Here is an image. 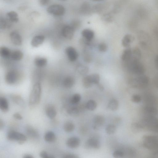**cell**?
I'll return each mask as SVG.
<instances>
[{
    "mask_svg": "<svg viewBox=\"0 0 158 158\" xmlns=\"http://www.w3.org/2000/svg\"><path fill=\"white\" fill-rule=\"evenodd\" d=\"M13 117L16 119L18 120H21L22 118V116L21 115L18 113H16L14 114Z\"/></svg>",
    "mask_w": 158,
    "mask_h": 158,
    "instance_id": "cell-45",
    "label": "cell"
},
{
    "mask_svg": "<svg viewBox=\"0 0 158 158\" xmlns=\"http://www.w3.org/2000/svg\"><path fill=\"white\" fill-rule=\"evenodd\" d=\"M0 109L3 112H7L9 110V104L7 99L3 97L0 98Z\"/></svg>",
    "mask_w": 158,
    "mask_h": 158,
    "instance_id": "cell-22",
    "label": "cell"
},
{
    "mask_svg": "<svg viewBox=\"0 0 158 158\" xmlns=\"http://www.w3.org/2000/svg\"><path fill=\"white\" fill-rule=\"evenodd\" d=\"M75 83L74 78L70 76L65 77L63 81V85L64 87L67 88H70L72 87Z\"/></svg>",
    "mask_w": 158,
    "mask_h": 158,
    "instance_id": "cell-20",
    "label": "cell"
},
{
    "mask_svg": "<svg viewBox=\"0 0 158 158\" xmlns=\"http://www.w3.org/2000/svg\"><path fill=\"white\" fill-rule=\"evenodd\" d=\"M41 158H55L52 155H49L45 151H41L40 153Z\"/></svg>",
    "mask_w": 158,
    "mask_h": 158,
    "instance_id": "cell-41",
    "label": "cell"
},
{
    "mask_svg": "<svg viewBox=\"0 0 158 158\" xmlns=\"http://www.w3.org/2000/svg\"><path fill=\"white\" fill-rule=\"evenodd\" d=\"M26 131L27 134L32 138H37L39 136L38 131L31 127H27L26 128Z\"/></svg>",
    "mask_w": 158,
    "mask_h": 158,
    "instance_id": "cell-26",
    "label": "cell"
},
{
    "mask_svg": "<svg viewBox=\"0 0 158 158\" xmlns=\"http://www.w3.org/2000/svg\"><path fill=\"white\" fill-rule=\"evenodd\" d=\"M142 99L141 97L138 94H134L132 95L131 97V101L136 103L140 102Z\"/></svg>",
    "mask_w": 158,
    "mask_h": 158,
    "instance_id": "cell-38",
    "label": "cell"
},
{
    "mask_svg": "<svg viewBox=\"0 0 158 158\" xmlns=\"http://www.w3.org/2000/svg\"><path fill=\"white\" fill-rule=\"evenodd\" d=\"M90 78L93 84L97 85L99 83L100 77L97 73H94L90 75Z\"/></svg>",
    "mask_w": 158,
    "mask_h": 158,
    "instance_id": "cell-37",
    "label": "cell"
},
{
    "mask_svg": "<svg viewBox=\"0 0 158 158\" xmlns=\"http://www.w3.org/2000/svg\"><path fill=\"white\" fill-rule=\"evenodd\" d=\"M63 127L64 130L65 132L69 133L73 131L74 130L75 125L71 121H68L64 123Z\"/></svg>",
    "mask_w": 158,
    "mask_h": 158,
    "instance_id": "cell-31",
    "label": "cell"
},
{
    "mask_svg": "<svg viewBox=\"0 0 158 158\" xmlns=\"http://www.w3.org/2000/svg\"><path fill=\"white\" fill-rule=\"evenodd\" d=\"M98 48L99 51L101 52H105L107 49V46L106 44L101 43L99 44Z\"/></svg>",
    "mask_w": 158,
    "mask_h": 158,
    "instance_id": "cell-40",
    "label": "cell"
},
{
    "mask_svg": "<svg viewBox=\"0 0 158 158\" xmlns=\"http://www.w3.org/2000/svg\"><path fill=\"white\" fill-rule=\"evenodd\" d=\"M11 53L10 50L6 47H2L0 48V55L4 58H8L10 57Z\"/></svg>",
    "mask_w": 158,
    "mask_h": 158,
    "instance_id": "cell-27",
    "label": "cell"
},
{
    "mask_svg": "<svg viewBox=\"0 0 158 158\" xmlns=\"http://www.w3.org/2000/svg\"><path fill=\"white\" fill-rule=\"evenodd\" d=\"M10 38L12 42L14 44L19 46L22 44V38L20 35L17 32L13 31L10 34Z\"/></svg>",
    "mask_w": 158,
    "mask_h": 158,
    "instance_id": "cell-13",
    "label": "cell"
},
{
    "mask_svg": "<svg viewBox=\"0 0 158 158\" xmlns=\"http://www.w3.org/2000/svg\"><path fill=\"white\" fill-rule=\"evenodd\" d=\"M23 56V52L19 50H15L11 53L10 57L11 59L15 61L21 60Z\"/></svg>",
    "mask_w": 158,
    "mask_h": 158,
    "instance_id": "cell-24",
    "label": "cell"
},
{
    "mask_svg": "<svg viewBox=\"0 0 158 158\" xmlns=\"http://www.w3.org/2000/svg\"><path fill=\"white\" fill-rule=\"evenodd\" d=\"M154 62L156 68L158 69V55H156L155 57Z\"/></svg>",
    "mask_w": 158,
    "mask_h": 158,
    "instance_id": "cell-48",
    "label": "cell"
},
{
    "mask_svg": "<svg viewBox=\"0 0 158 158\" xmlns=\"http://www.w3.org/2000/svg\"><path fill=\"white\" fill-rule=\"evenodd\" d=\"M80 140L76 137H72L69 138L66 142L67 145L72 148H77L80 144Z\"/></svg>",
    "mask_w": 158,
    "mask_h": 158,
    "instance_id": "cell-15",
    "label": "cell"
},
{
    "mask_svg": "<svg viewBox=\"0 0 158 158\" xmlns=\"http://www.w3.org/2000/svg\"><path fill=\"white\" fill-rule=\"evenodd\" d=\"M144 147L147 149L155 151L158 148V137L151 135H146L142 139Z\"/></svg>",
    "mask_w": 158,
    "mask_h": 158,
    "instance_id": "cell-4",
    "label": "cell"
},
{
    "mask_svg": "<svg viewBox=\"0 0 158 158\" xmlns=\"http://www.w3.org/2000/svg\"><path fill=\"white\" fill-rule=\"evenodd\" d=\"M116 130V127L114 124H109L106 127V133L109 135L114 134Z\"/></svg>",
    "mask_w": 158,
    "mask_h": 158,
    "instance_id": "cell-36",
    "label": "cell"
},
{
    "mask_svg": "<svg viewBox=\"0 0 158 158\" xmlns=\"http://www.w3.org/2000/svg\"><path fill=\"white\" fill-rule=\"evenodd\" d=\"M49 1L48 0H40L39 1L40 4L42 6H44L47 4Z\"/></svg>",
    "mask_w": 158,
    "mask_h": 158,
    "instance_id": "cell-46",
    "label": "cell"
},
{
    "mask_svg": "<svg viewBox=\"0 0 158 158\" xmlns=\"http://www.w3.org/2000/svg\"><path fill=\"white\" fill-rule=\"evenodd\" d=\"M75 29L71 26L66 25L64 26L62 30L63 36L68 39H71L73 36Z\"/></svg>",
    "mask_w": 158,
    "mask_h": 158,
    "instance_id": "cell-9",
    "label": "cell"
},
{
    "mask_svg": "<svg viewBox=\"0 0 158 158\" xmlns=\"http://www.w3.org/2000/svg\"><path fill=\"white\" fill-rule=\"evenodd\" d=\"M82 83L84 87L86 88H90L92 86L93 84L90 75L85 76L83 77L82 80Z\"/></svg>",
    "mask_w": 158,
    "mask_h": 158,
    "instance_id": "cell-29",
    "label": "cell"
},
{
    "mask_svg": "<svg viewBox=\"0 0 158 158\" xmlns=\"http://www.w3.org/2000/svg\"><path fill=\"white\" fill-rule=\"evenodd\" d=\"M23 158H34L33 156L29 154H26L24 156Z\"/></svg>",
    "mask_w": 158,
    "mask_h": 158,
    "instance_id": "cell-51",
    "label": "cell"
},
{
    "mask_svg": "<svg viewBox=\"0 0 158 158\" xmlns=\"http://www.w3.org/2000/svg\"><path fill=\"white\" fill-rule=\"evenodd\" d=\"M6 15L9 20L14 22H18L19 19L18 14L15 11H11L6 13Z\"/></svg>",
    "mask_w": 158,
    "mask_h": 158,
    "instance_id": "cell-28",
    "label": "cell"
},
{
    "mask_svg": "<svg viewBox=\"0 0 158 158\" xmlns=\"http://www.w3.org/2000/svg\"><path fill=\"white\" fill-rule=\"evenodd\" d=\"M81 98V96L79 94H75L71 97L70 100V102L72 105H76L79 103Z\"/></svg>",
    "mask_w": 158,
    "mask_h": 158,
    "instance_id": "cell-35",
    "label": "cell"
},
{
    "mask_svg": "<svg viewBox=\"0 0 158 158\" xmlns=\"http://www.w3.org/2000/svg\"><path fill=\"white\" fill-rule=\"evenodd\" d=\"M134 39L133 36L131 34H126L122 39V43L123 46L125 47L130 46Z\"/></svg>",
    "mask_w": 158,
    "mask_h": 158,
    "instance_id": "cell-19",
    "label": "cell"
},
{
    "mask_svg": "<svg viewBox=\"0 0 158 158\" xmlns=\"http://www.w3.org/2000/svg\"><path fill=\"white\" fill-rule=\"evenodd\" d=\"M139 58L133 56L128 62L127 67L128 71L133 74L138 76L143 75L145 72V68Z\"/></svg>",
    "mask_w": 158,
    "mask_h": 158,
    "instance_id": "cell-1",
    "label": "cell"
},
{
    "mask_svg": "<svg viewBox=\"0 0 158 158\" xmlns=\"http://www.w3.org/2000/svg\"><path fill=\"white\" fill-rule=\"evenodd\" d=\"M4 126V123L3 121L0 119V129H2Z\"/></svg>",
    "mask_w": 158,
    "mask_h": 158,
    "instance_id": "cell-52",
    "label": "cell"
},
{
    "mask_svg": "<svg viewBox=\"0 0 158 158\" xmlns=\"http://www.w3.org/2000/svg\"><path fill=\"white\" fill-rule=\"evenodd\" d=\"M124 156L123 152L120 150H116L113 153V156L114 158H122Z\"/></svg>",
    "mask_w": 158,
    "mask_h": 158,
    "instance_id": "cell-39",
    "label": "cell"
},
{
    "mask_svg": "<svg viewBox=\"0 0 158 158\" xmlns=\"http://www.w3.org/2000/svg\"><path fill=\"white\" fill-rule=\"evenodd\" d=\"M65 52L69 59L71 61H76L78 57V53L73 47L69 46L65 49Z\"/></svg>",
    "mask_w": 158,
    "mask_h": 158,
    "instance_id": "cell-11",
    "label": "cell"
},
{
    "mask_svg": "<svg viewBox=\"0 0 158 158\" xmlns=\"http://www.w3.org/2000/svg\"><path fill=\"white\" fill-rule=\"evenodd\" d=\"M157 112V109L153 105H145L143 109V117H156Z\"/></svg>",
    "mask_w": 158,
    "mask_h": 158,
    "instance_id": "cell-8",
    "label": "cell"
},
{
    "mask_svg": "<svg viewBox=\"0 0 158 158\" xmlns=\"http://www.w3.org/2000/svg\"><path fill=\"white\" fill-rule=\"evenodd\" d=\"M81 34L82 36L88 41H90L94 37V32L92 30L85 29L82 31Z\"/></svg>",
    "mask_w": 158,
    "mask_h": 158,
    "instance_id": "cell-21",
    "label": "cell"
},
{
    "mask_svg": "<svg viewBox=\"0 0 158 158\" xmlns=\"http://www.w3.org/2000/svg\"><path fill=\"white\" fill-rule=\"evenodd\" d=\"M154 154L156 156H158V148L154 151Z\"/></svg>",
    "mask_w": 158,
    "mask_h": 158,
    "instance_id": "cell-53",
    "label": "cell"
},
{
    "mask_svg": "<svg viewBox=\"0 0 158 158\" xmlns=\"http://www.w3.org/2000/svg\"><path fill=\"white\" fill-rule=\"evenodd\" d=\"M97 102L94 100H89L85 104V107L89 110L93 111L96 109L97 107Z\"/></svg>",
    "mask_w": 158,
    "mask_h": 158,
    "instance_id": "cell-33",
    "label": "cell"
},
{
    "mask_svg": "<svg viewBox=\"0 0 158 158\" xmlns=\"http://www.w3.org/2000/svg\"><path fill=\"white\" fill-rule=\"evenodd\" d=\"M142 128L153 132L158 131V119L156 117H143L139 123Z\"/></svg>",
    "mask_w": 158,
    "mask_h": 158,
    "instance_id": "cell-2",
    "label": "cell"
},
{
    "mask_svg": "<svg viewBox=\"0 0 158 158\" xmlns=\"http://www.w3.org/2000/svg\"><path fill=\"white\" fill-rule=\"evenodd\" d=\"M153 82L155 86L158 88V75L154 78Z\"/></svg>",
    "mask_w": 158,
    "mask_h": 158,
    "instance_id": "cell-47",
    "label": "cell"
},
{
    "mask_svg": "<svg viewBox=\"0 0 158 158\" xmlns=\"http://www.w3.org/2000/svg\"><path fill=\"white\" fill-rule=\"evenodd\" d=\"M6 21L3 19H1L0 21V27L1 29H3L5 28L7 26Z\"/></svg>",
    "mask_w": 158,
    "mask_h": 158,
    "instance_id": "cell-43",
    "label": "cell"
},
{
    "mask_svg": "<svg viewBox=\"0 0 158 158\" xmlns=\"http://www.w3.org/2000/svg\"><path fill=\"white\" fill-rule=\"evenodd\" d=\"M85 146L88 149H98L100 147V143L97 139L92 138L87 140L85 143Z\"/></svg>",
    "mask_w": 158,
    "mask_h": 158,
    "instance_id": "cell-10",
    "label": "cell"
},
{
    "mask_svg": "<svg viewBox=\"0 0 158 158\" xmlns=\"http://www.w3.org/2000/svg\"><path fill=\"white\" fill-rule=\"evenodd\" d=\"M35 64L37 67H42L45 66L47 64V60L43 57H37L34 60Z\"/></svg>",
    "mask_w": 158,
    "mask_h": 158,
    "instance_id": "cell-23",
    "label": "cell"
},
{
    "mask_svg": "<svg viewBox=\"0 0 158 158\" xmlns=\"http://www.w3.org/2000/svg\"><path fill=\"white\" fill-rule=\"evenodd\" d=\"M7 138L9 140L16 141L21 144L25 142L27 139V137L24 134L13 131L8 132Z\"/></svg>",
    "mask_w": 158,
    "mask_h": 158,
    "instance_id": "cell-7",
    "label": "cell"
},
{
    "mask_svg": "<svg viewBox=\"0 0 158 158\" xmlns=\"http://www.w3.org/2000/svg\"><path fill=\"white\" fill-rule=\"evenodd\" d=\"M149 81V78L145 75H140L130 80V85L132 87L137 89H142L146 87Z\"/></svg>",
    "mask_w": 158,
    "mask_h": 158,
    "instance_id": "cell-5",
    "label": "cell"
},
{
    "mask_svg": "<svg viewBox=\"0 0 158 158\" xmlns=\"http://www.w3.org/2000/svg\"><path fill=\"white\" fill-rule=\"evenodd\" d=\"M99 89L101 91H103L104 90L103 86L101 84L99 83L97 85Z\"/></svg>",
    "mask_w": 158,
    "mask_h": 158,
    "instance_id": "cell-49",
    "label": "cell"
},
{
    "mask_svg": "<svg viewBox=\"0 0 158 158\" xmlns=\"http://www.w3.org/2000/svg\"><path fill=\"white\" fill-rule=\"evenodd\" d=\"M47 11L49 13L56 16L63 15L65 12L64 7L59 4H53L48 7Z\"/></svg>",
    "mask_w": 158,
    "mask_h": 158,
    "instance_id": "cell-6",
    "label": "cell"
},
{
    "mask_svg": "<svg viewBox=\"0 0 158 158\" xmlns=\"http://www.w3.org/2000/svg\"><path fill=\"white\" fill-rule=\"evenodd\" d=\"M44 138L46 141L48 142H52L55 140L56 135L53 132L48 131L45 134Z\"/></svg>",
    "mask_w": 158,
    "mask_h": 158,
    "instance_id": "cell-32",
    "label": "cell"
},
{
    "mask_svg": "<svg viewBox=\"0 0 158 158\" xmlns=\"http://www.w3.org/2000/svg\"><path fill=\"white\" fill-rule=\"evenodd\" d=\"M63 158H79L78 156L73 154H68L64 155Z\"/></svg>",
    "mask_w": 158,
    "mask_h": 158,
    "instance_id": "cell-44",
    "label": "cell"
},
{
    "mask_svg": "<svg viewBox=\"0 0 158 158\" xmlns=\"http://www.w3.org/2000/svg\"><path fill=\"white\" fill-rule=\"evenodd\" d=\"M17 75L16 73L14 71H8L6 74L5 79L6 82L9 84H12L16 81Z\"/></svg>",
    "mask_w": 158,
    "mask_h": 158,
    "instance_id": "cell-12",
    "label": "cell"
},
{
    "mask_svg": "<svg viewBox=\"0 0 158 158\" xmlns=\"http://www.w3.org/2000/svg\"><path fill=\"white\" fill-rule=\"evenodd\" d=\"M45 112L47 116L50 119L54 118L56 115V109L52 105H47L45 108Z\"/></svg>",
    "mask_w": 158,
    "mask_h": 158,
    "instance_id": "cell-16",
    "label": "cell"
},
{
    "mask_svg": "<svg viewBox=\"0 0 158 158\" xmlns=\"http://www.w3.org/2000/svg\"><path fill=\"white\" fill-rule=\"evenodd\" d=\"M93 128L95 129L102 126L105 123V119L104 116L100 115H96L93 118Z\"/></svg>",
    "mask_w": 158,
    "mask_h": 158,
    "instance_id": "cell-14",
    "label": "cell"
},
{
    "mask_svg": "<svg viewBox=\"0 0 158 158\" xmlns=\"http://www.w3.org/2000/svg\"><path fill=\"white\" fill-rule=\"evenodd\" d=\"M133 56L132 50L130 48H127L123 52L121 58L123 61L127 62L132 58Z\"/></svg>",
    "mask_w": 158,
    "mask_h": 158,
    "instance_id": "cell-18",
    "label": "cell"
},
{
    "mask_svg": "<svg viewBox=\"0 0 158 158\" xmlns=\"http://www.w3.org/2000/svg\"><path fill=\"white\" fill-rule=\"evenodd\" d=\"M90 6L87 3H83L81 6V10L85 12H87L90 9Z\"/></svg>",
    "mask_w": 158,
    "mask_h": 158,
    "instance_id": "cell-42",
    "label": "cell"
},
{
    "mask_svg": "<svg viewBox=\"0 0 158 158\" xmlns=\"http://www.w3.org/2000/svg\"><path fill=\"white\" fill-rule=\"evenodd\" d=\"M44 39V37L43 35H36L32 39L31 42V45L33 47H38L43 43Z\"/></svg>",
    "mask_w": 158,
    "mask_h": 158,
    "instance_id": "cell-17",
    "label": "cell"
},
{
    "mask_svg": "<svg viewBox=\"0 0 158 158\" xmlns=\"http://www.w3.org/2000/svg\"><path fill=\"white\" fill-rule=\"evenodd\" d=\"M77 70L78 73L81 75H85L89 71V68L87 66L82 65L78 66Z\"/></svg>",
    "mask_w": 158,
    "mask_h": 158,
    "instance_id": "cell-34",
    "label": "cell"
},
{
    "mask_svg": "<svg viewBox=\"0 0 158 158\" xmlns=\"http://www.w3.org/2000/svg\"><path fill=\"white\" fill-rule=\"evenodd\" d=\"M119 103L115 99H112L109 102L107 107L109 109L113 111L116 110L118 108Z\"/></svg>",
    "mask_w": 158,
    "mask_h": 158,
    "instance_id": "cell-25",
    "label": "cell"
},
{
    "mask_svg": "<svg viewBox=\"0 0 158 158\" xmlns=\"http://www.w3.org/2000/svg\"><path fill=\"white\" fill-rule=\"evenodd\" d=\"M41 92L42 88L40 83L39 82H36L34 85L30 94L29 103L30 105H36L39 102Z\"/></svg>",
    "mask_w": 158,
    "mask_h": 158,
    "instance_id": "cell-3",
    "label": "cell"
},
{
    "mask_svg": "<svg viewBox=\"0 0 158 158\" xmlns=\"http://www.w3.org/2000/svg\"><path fill=\"white\" fill-rule=\"evenodd\" d=\"M120 118L119 117H116L114 119V122L115 123H118L120 122Z\"/></svg>",
    "mask_w": 158,
    "mask_h": 158,
    "instance_id": "cell-50",
    "label": "cell"
},
{
    "mask_svg": "<svg viewBox=\"0 0 158 158\" xmlns=\"http://www.w3.org/2000/svg\"><path fill=\"white\" fill-rule=\"evenodd\" d=\"M67 112L70 115L74 117L77 116L79 114L80 110L78 107L75 106H71L67 109Z\"/></svg>",
    "mask_w": 158,
    "mask_h": 158,
    "instance_id": "cell-30",
    "label": "cell"
}]
</instances>
